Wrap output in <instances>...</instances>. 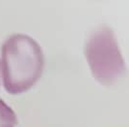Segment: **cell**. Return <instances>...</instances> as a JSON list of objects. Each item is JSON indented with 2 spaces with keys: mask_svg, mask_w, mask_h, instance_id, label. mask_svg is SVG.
Masks as SVG:
<instances>
[{
  "mask_svg": "<svg viewBox=\"0 0 129 127\" xmlns=\"http://www.w3.org/2000/svg\"><path fill=\"white\" fill-rule=\"evenodd\" d=\"M0 78H1V63H0Z\"/></svg>",
  "mask_w": 129,
  "mask_h": 127,
  "instance_id": "4",
  "label": "cell"
},
{
  "mask_svg": "<svg viewBox=\"0 0 129 127\" xmlns=\"http://www.w3.org/2000/svg\"><path fill=\"white\" fill-rule=\"evenodd\" d=\"M85 55L92 76L103 85H112L122 77L125 64L113 30L101 26L91 34Z\"/></svg>",
  "mask_w": 129,
  "mask_h": 127,
  "instance_id": "2",
  "label": "cell"
},
{
  "mask_svg": "<svg viewBox=\"0 0 129 127\" xmlns=\"http://www.w3.org/2000/svg\"><path fill=\"white\" fill-rule=\"evenodd\" d=\"M17 118L11 107L0 99V127H16Z\"/></svg>",
  "mask_w": 129,
  "mask_h": 127,
  "instance_id": "3",
  "label": "cell"
},
{
  "mask_svg": "<svg viewBox=\"0 0 129 127\" xmlns=\"http://www.w3.org/2000/svg\"><path fill=\"white\" fill-rule=\"evenodd\" d=\"M2 74L6 91L25 92L42 77L44 55L38 42L26 34H14L2 45Z\"/></svg>",
  "mask_w": 129,
  "mask_h": 127,
  "instance_id": "1",
  "label": "cell"
}]
</instances>
